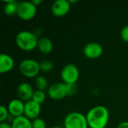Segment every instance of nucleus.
<instances>
[{"instance_id":"26","label":"nucleus","mask_w":128,"mask_h":128,"mask_svg":"<svg viewBox=\"0 0 128 128\" xmlns=\"http://www.w3.org/2000/svg\"><path fill=\"white\" fill-rule=\"evenodd\" d=\"M32 3L34 4V5H36L37 7L39 5V4H40L41 3H42V0H33V1H32Z\"/></svg>"},{"instance_id":"6","label":"nucleus","mask_w":128,"mask_h":128,"mask_svg":"<svg viewBox=\"0 0 128 128\" xmlns=\"http://www.w3.org/2000/svg\"><path fill=\"white\" fill-rule=\"evenodd\" d=\"M62 80L65 84H76L80 78V70L74 64H67L61 70Z\"/></svg>"},{"instance_id":"25","label":"nucleus","mask_w":128,"mask_h":128,"mask_svg":"<svg viewBox=\"0 0 128 128\" xmlns=\"http://www.w3.org/2000/svg\"><path fill=\"white\" fill-rule=\"evenodd\" d=\"M117 128H128V122H123L120 123Z\"/></svg>"},{"instance_id":"9","label":"nucleus","mask_w":128,"mask_h":128,"mask_svg":"<svg viewBox=\"0 0 128 128\" xmlns=\"http://www.w3.org/2000/svg\"><path fill=\"white\" fill-rule=\"evenodd\" d=\"M71 4L68 0H56L51 5L52 14L58 17H62L68 14Z\"/></svg>"},{"instance_id":"2","label":"nucleus","mask_w":128,"mask_h":128,"mask_svg":"<svg viewBox=\"0 0 128 128\" xmlns=\"http://www.w3.org/2000/svg\"><path fill=\"white\" fill-rule=\"evenodd\" d=\"M39 38L35 33L23 30L17 33L15 38V43L17 47L26 52H30L34 50L38 46Z\"/></svg>"},{"instance_id":"11","label":"nucleus","mask_w":128,"mask_h":128,"mask_svg":"<svg viewBox=\"0 0 128 128\" xmlns=\"http://www.w3.org/2000/svg\"><path fill=\"white\" fill-rule=\"evenodd\" d=\"M34 92V90L33 89L32 86L27 82H21L16 90L18 99L21 100L24 103L29 101L32 99L33 94Z\"/></svg>"},{"instance_id":"15","label":"nucleus","mask_w":128,"mask_h":128,"mask_svg":"<svg viewBox=\"0 0 128 128\" xmlns=\"http://www.w3.org/2000/svg\"><path fill=\"white\" fill-rule=\"evenodd\" d=\"M3 12L7 16H14L16 14L18 9V4L15 0H4Z\"/></svg>"},{"instance_id":"5","label":"nucleus","mask_w":128,"mask_h":128,"mask_svg":"<svg viewBox=\"0 0 128 128\" xmlns=\"http://www.w3.org/2000/svg\"><path fill=\"white\" fill-rule=\"evenodd\" d=\"M36 14L37 6L34 5L32 2L24 1L19 2L16 15L20 20L24 21L31 20L35 16Z\"/></svg>"},{"instance_id":"16","label":"nucleus","mask_w":128,"mask_h":128,"mask_svg":"<svg viewBox=\"0 0 128 128\" xmlns=\"http://www.w3.org/2000/svg\"><path fill=\"white\" fill-rule=\"evenodd\" d=\"M12 128H32V121L25 116L14 118L11 122Z\"/></svg>"},{"instance_id":"3","label":"nucleus","mask_w":128,"mask_h":128,"mask_svg":"<svg viewBox=\"0 0 128 128\" xmlns=\"http://www.w3.org/2000/svg\"><path fill=\"white\" fill-rule=\"evenodd\" d=\"M64 128H88L86 116L79 112L68 113L64 120Z\"/></svg>"},{"instance_id":"22","label":"nucleus","mask_w":128,"mask_h":128,"mask_svg":"<svg viewBox=\"0 0 128 128\" xmlns=\"http://www.w3.org/2000/svg\"><path fill=\"white\" fill-rule=\"evenodd\" d=\"M67 86V93H68V96H71V95H74L77 90V86L76 84H66Z\"/></svg>"},{"instance_id":"20","label":"nucleus","mask_w":128,"mask_h":128,"mask_svg":"<svg viewBox=\"0 0 128 128\" xmlns=\"http://www.w3.org/2000/svg\"><path fill=\"white\" fill-rule=\"evenodd\" d=\"M9 116H10V113L8 112V107L2 105L0 106V122H7Z\"/></svg>"},{"instance_id":"18","label":"nucleus","mask_w":128,"mask_h":128,"mask_svg":"<svg viewBox=\"0 0 128 128\" xmlns=\"http://www.w3.org/2000/svg\"><path fill=\"white\" fill-rule=\"evenodd\" d=\"M39 64H40V71H42L44 73H49L51 70H52V69L54 68V64H53L52 62H51L50 60H47V59L40 62Z\"/></svg>"},{"instance_id":"17","label":"nucleus","mask_w":128,"mask_h":128,"mask_svg":"<svg viewBox=\"0 0 128 128\" xmlns=\"http://www.w3.org/2000/svg\"><path fill=\"white\" fill-rule=\"evenodd\" d=\"M34 85H35L37 90H40V91H43V92L48 89V88L50 86L48 85L47 80L44 76H38L35 78Z\"/></svg>"},{"instance_id":"28","label":"nucleus","mask_w":128,"mask_h":128,"mask_svg":"<svg viewBox=\"0 0 128 128\" xmlns=\"http://www.w3.org/2000/svg\"><path fill=\"white\" fill-rule=\"evenodd\" d=\"M64 128L60 127V126H54V127H52V128Z\"/></svg>"},{"instance_id":"23","label":"nucleus","mask_w":128,"mask_h":128,"mask_svg":"<svg viewBox=\"0 0 128 128\" xmlns=\"http://www.w3.org/2000/svg\"><path fill=\"white\" fill-rule=\"evenodd\" d=\"M120 35H121V38L122 39L126 42L128 43V25L124 26L122 30H121V32H120Z\"/></svg>"},{"instance_id":"19","label":"nucleus","mask_w":128,"mask_h":128,"mask_svg":"<svg viewBox=\"0 0 128 128\" xmlns=\"http://www.w3.org/2000/svg\"><path fill=\"white\" fill-rule=\"evenodd\" d=\"M46 98V94L44 92L40 91V90H35L33 94V97H32V100L41 105L42 104H44L45 102Z\"/></svg>"},{"instance_id":"27","label":"nucleus","mask_w":128,"mask_h":128,"mask_svg":"<svg viewBox=\"0 0 128 128\" xmlns=\"http://www.w3.org/2000/svg\"><path fill=\"white\" fill-rule=\"evenodd\" d=\"M69 2H70V4H74V3H77L78 2V1L77 0H69Z\"/></svg>"},{"instance_id":"4","label":"nucleus","mask_w":128,"mask_h":128,"mask_svg":"<svg viewBox=\"0 0 128 128\" xmlns=\"http://www.w3.org/2000/svg\"><path fill=\"white\" fill-rule=\"evenodd\" d=\"M19 70L22 76L28 78H36L40 71L39 62L32 58L23 59L20 63Z\"/></svg>"},{"instance_id":"12","label":"nucleus","mask_w":128,"mask_h":128,"mask_svg":"<svg viewBox=\"0 0 128 128\" xmlns=\"http://www.w3.org/2000/svg\"><path fill=\"white\" fill-rule=\"evenodd\" d=\"M24 107L25 103L18 98L11 100L8 105V110L10 115L14 118L24 116Z\"/></svg>"},{"instance_id":"21","label":"nucleus","mask_w":128,"mask_h":128,"mask_svg":"<svg viewBox=\"0 0 128 128\" xmlns=\"http://www.w3.org/2000/svg\"><path fill=\"white\" fill-rule=\"evenodd\" d=\"M32 128H46V124L43 118H38L32 121Z\"/></svg>"},{"instance_id":"24","label":"nucleus","mask_w":128,"mask_h":128,"mask_svg":"<svg viewBox=\"0 0 128 128\" xmlns=\"http://www.w3.org/2000/svg\"><path fill=\"white\" fill-rule=\"evenodd\" d=\"M0 128H12V125L8 122H0Z\"/></svg>"},{"instance_id":"14","label":"nucleus","mask_w":128,"mask_h":128,"mask_svg":"<svg viewBox=\"0 0 128 128\" xmlns=\"http://www.w3.org/2000/svg\"><path fill=\"white\" fill-rule=\"evenodd\" d=\"M37 48L41 53L49 54L53 50V44L50 38L46 37H42L38 40Z\"/></svg>"},{"instance_id":"10","label":"nucleus","mask_w":128,"mask_h":128,"mask_svg":"<svg viewBox=\"0 0 128 128\" xmlns=\"http://www.w3.org/2000/svg\"><path fill=\"white\" fill-rule=\"evenodd\" d=\"M41 112V105L31 100L25 103L24 116L29 120L33 121L38 118Z\"/></svg>"},{"instance_id":"7","label":"nucleus","mask_w":128,"mask_h":128,"mask_svg":"<svg viewBox=\"0 0 128 128\" xmlns=\"http://www.w3.org/2000/svg\"><path fill=\"white\" fill-rule=\"evenodd\" d=\"M48 96L56 100L64 99L68 96L67 86L64 82H56L50 85L47 89Z\"/></svg>"},{"instance_id":"1","label":"nucleus","mask_w":128,"mask_h":128,"mask_svg":"<svg viewBox=\"0 0 128 128\" xmlns=\"http://www.w3.org/2000/svg\"><path fill=\"white\" fill-rule=\"evenodd\" d=\"M88 128H105L110 120V112L108 109L101 105L91 108L86 114Z\"/></svg>"},{"instance_id":"8","label":"nucleus","mask_w":128,"mask_h":128,"mask_svg":"<svg viewBox=\"0 0 128 128\" xmlns=\"http://www.w3.org/2000/svg\"><path fill=\"white\" fill-rule=\"evenodd\" d=\"M82 52L86 58L89 59H96L102 56L104 48L102 45L98 42H90L84 46Z\"/></svg>"},{"instance_id":"13","label":"nucleus","mask_w":128,"mask_h":128,"mask_svg":"<svg viewBox=\"0 0 128 128\" xmlns=\"http://www.w3.org/2000/svg\"><path fill=\"white\" fill-rule=\"evenodd\" d=\"M15 62L12 56L6 53L0 55V73L2 74L10 72L14 68Z\"/></svg>"}]
</instances>
